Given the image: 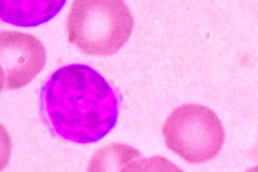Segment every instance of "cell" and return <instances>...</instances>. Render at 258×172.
<instances>
[{
  "label": "cell",
  "instance_id": "obj_1",
  "mask_svg": "<svg viewBox=\"0 0 258 172\" xmlns=\"http://www.w3.org/2000/svg\"><path fill=\"white\" fill-rule=\"evenodd\" d=\"M120 95L96 69L70 64L55 71L42 88L41 107L50 129L64 140L88 144L116 126Z\"/></svg>",
  "mask_w": 258,
  "mask_h": 172
},
{
  "label": "cell",
  "instance_id": "obj_2",
  "mask_svg": "<svg viewBox=\"0 0 258 172\" xmlns=\"http://www.w3.org/2000/svg\"><path fill=\"white\" fill-rule=\"evenodd\" d=\"M134 19L121 0H75L67 20L69 40L93 56L114 55L129 40Z\"/></svg>",
  "mask_w": 258,
  "mask_h": 172
},
{
  "label": "cell",
  "instance_id": "obj_3",
  "mask_svg": "<svg viewBox=\"0 0 258 172\" xmlns=\"http://www.w3.org/2000/svg\"><path fill=\"white\" fill-rule=\"evenodd\" d=\"M162 132L167 148L191 164L215 158L225 141L220 118L202 104L176 107L166 119Z\"/></svg>",
  "mask_w": 258,
  "mask_h": 172
},
{
  "label": "cell",
  "instance_id": "obj_4",
  "mask_svg": "<svg viewBox=\"0 0 258 172\" xmlns=\"http://www.w3.org/2000/svg\"><path fill=\"white\" fill-rule=\"evenodd\" d=\"M46 60V48L38 38L22 32H0L2 91L29 84L43 70Z\"/></svg>",
  "mask_w": 258,
  "mask_h": 172
},
{
  "label": "cell",
  "instance_id": "obj_5",
  "mask_svg": "<svg viewBox=\"0 0 258 172\" xmlns=\"http://www.w3.org/2000/svg\"><path fill=\"white\" fill-rule=\"evenodd\" d=\"M66 3V0H2L0 2V17L2 21L17 27H37L55 18Z\"/></svg>",
  "mask_w": 258,
  "mask_h": 172
},
{
  "label": "cell",
  "instance_id": "obj_6",
  "mask_svg": "<svg viewBox=\"0 0 258 172\" xmlns=\"http://www.w3.org/2000/svg\"><path fill=\"white\" fill-rule=\"evenodd\" d=\"M141 156V152L131 145L110 143L92 156L87 172H124L131 163Z\"/></svg>",
  "mask_w": 258,
  "mask_h": 172
},
{
  "label": "cell",
  "instance_id": "obj_7",
  "mask_svg": "<svg viewBox=\"0 0 258 172\" xmlns=\"http://www.w3.org/2000/svg\"><path fill=\"white\" fill-rule=\"evenodd\" d=\"M124 172H184L165 157L156 155L139 158L131 163Z\"/></svg>",
  "mask_w": 258,
  "mask_h": 172
},
{
  "label": "cell",
  "instance_id": "obj_8",
  "mask_svg": "<svg viewBox=\"0 0 258 172\" xmlns=\"http://www.w3.org/2000/svg\"><path fill=\"white\" fill-rule=\"evenodd\" d=\"M244 172H258V166H255V167H250V168L247 169Z\"/></svg>",
  "mask_w": 258,
  "mask_h": 172
}]
</instances>
